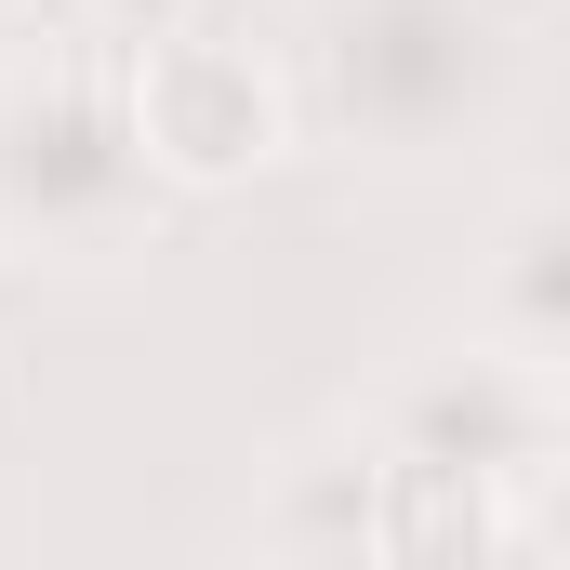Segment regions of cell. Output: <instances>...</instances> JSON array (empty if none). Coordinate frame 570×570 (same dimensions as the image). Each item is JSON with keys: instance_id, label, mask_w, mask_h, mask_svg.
<instances>
[{"instance_id": "cell-1", "label": "cell", "mask_w": 570, "mask_h": 570, "mask_svg": "<svg viewBox=\"0 0 570 570\" xmlns=\"http://www.w3.org/2000/svg\"><path fill=\"white\" fill-rule=\"evenodd\" d=\"M518 13L504 0H318L292 40V134L372 173H438L504 120Z\"/></svg>"}, {"instance_id": "cell-2", "label": "cell", "mask_w": 570, "mask_h": 570, "mask_svg": "<svg viewBox=\"0 0 570 570\" xmlns=\"http://www.w3.org/2000/svg\"><path fill=\"white\" fill-rule=\"evenodd\" d=\"M173 226V173L120 107V53L53 40L40 67L0 53V266H134Z\"/></svg>"}, {"instance_id": "cell-3", "label": "cell", "mask_w": 570, "mask_h": 570, "mask_svg": "<svg viewBox=\"0 0 570 570\" xmlns=\"http://www.w3.org/2000/svg\"><path fill=\"white\" fill-rule=\"evenodd\" d=\"M120 107H134L146 159L173 173V199H199V186H239L292 146V67H266L253 40H213L186 13L120 53Z\"/></svg>"}, {"instance_id": "cell-4", "label": "cell", "mask_w": 570, "mask_h": 570, "mask_svg": "<svg viewBox=\"0 0 570 570\" xmlns=\"http://www.w3.org/2000/svg\"><path fill=\"white\" fill-rule=\"evenodd\" d=\"M558 253H570L558 199L518 186V199H504V239H491V279H478V305H464V332L504 345V358H531V372H558V345H570V279H558Z\"/></svg>"}, {"instance_id": "cell-5", "label": "cell", "mask_w": 570, "mask_h": 570, "mask_svg": "<svg viewBox=\"0 0 570 570\" xmlns=\"http://www.w3.org/2000/svg\"><path fill=\"white\" fill-rule=\"evenodd\" d=\"M53 13H67L80 53H134V40H159V27H186L199 0H53Z\"/></svg>"}]
</instances>
